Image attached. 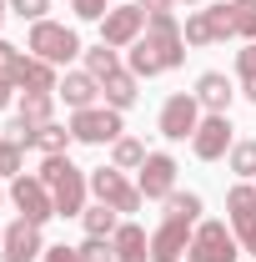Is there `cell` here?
Instances as JSON below:
<instances>
[{
	"mask_svg": "<svg viewBox=\"0 0 256 262\" xmlns=\"http://www.w3.org/2000/svg\"><path fill=\"white\" fill-rule=\"evenodd\" d=\"M181 61H186V35H181V20H176L171 10L146 15V35L131 46L126 71L136 76V81H151V76H161V71H176Z\"/></svg>",
	"mask_w": 256,
	"mask_h": 262,
	"instance_id": "cell-1",
	"label": "cell"
},
{
	"mask_svg": "<svg viewBox=\"0 0 256 262\" xmlns=\"http://www.w3.org/2000/svg\"><path fill=\"white\" fill-rule=\"evenodd\" d=\"M50 196H56V217H81L86 212V192H91V177L81 171V166L70 162V157H45L40 171H35Z\"/></svg>",
	"mask_w": 256,
	"mask_h": 262,
	"instance_id": "cell-2",
	"label": "cell"
},
{
	"mask_svg": "<svg viewBox=\"0 0 256 262\" xmlns=\"http://www.w3.org/2000/svg\"><path fill=\"white\" fill-rule=\"evenodd\" d=\"M25 51H31L35 61H50V66H70L75 56H86V46H81V35L61 26V20H35L31 35H25Z\"/></svg>",
	"mask_w": 256,
	"mask_h": 262,
	"instance_id": "cell-3",
	"label": "cell"
},
{
	"mask_svg": "<svg viewBox=\"0 0 256 262\" xmlns=\"http://www.w3.org/2000/svg\"><path fill=\"white\" fill-rule=\"evenodd\" d=\"M70 136L86 146H106V141L126 136V121L116 106H86V111H70Z\"/></svg>",
	"mask_w": 256,
	"mask_h": 262,
	"instance_id": "cell-4",
	"label": "cell"
},
{
	"mask_svg": "<svg viewBox=\"0 0 256 262\" xmlns=\"http://www.w3.org/2000/svg\"><path fill=\"white\" fill-rule=\"evenodd\" d=\"M236 257H241V242L226 222H196L186 262H236Z\"/></svg>",
	"mask_w": 256,
	"mask_h": 262,
	"instance_id": "cell-5",
	"label": "cell"
},
{
	"mask_svg": "<svg viewBox=\"0 0 256 262\" xmlns=\"http://www.w3.org/2000/svg\"><path fill=\"white\" fill-rule=\"evenodd\" d=\"M91 196L96 202H106V207H116L121 217H131V212H141V187H131L126 182V171L121 166H96L91 171Z\"/></svg>",
	"mask_w": 256,
	"mask_h": 262,
	"instance_id": "cell-6",
	"label": "cell"
},
{
	"mask_svg": "<svg viewBox=\"0 0 256 262\" xmlns=\"http://www.w3.org/2000/svg\"><path fill=\"white\" fill-rule=\"evenodd\" d=\"M10 202H15V212L25 217V222H35V227H45L50 217H56V196H50V187L40 182V177H10Z\"/></svg>",
	"mask_w": 256,
	"mask_h": 262,
	"instance_id": "cell-7",
	"label": "cell"
},
{
	"mask_svg": "<svg viewBox=\"0 0 256 262\" xmlns=\"http://www.w3.org/2000/svg\"><path fill=\"white\" fill-rule=\"evenodd\" d=\"M196 126H201V101H196V91L166 96V106H161V136L166 141H191Z\"/></svg>",
	"mask_w": 256,
	"mask_h": 262,
	"instance_id": "cell-8",
	"label": "cell"
},
{
	"mask_svg": "<svg viewBox=\"0 0 256 262\" xmlns=\"http://www.w3.org/2000/svg\"><path fill=\"white\" fill-rule=\"evenodd\" d=\"M231 131H236V126H231L226 111H206L201 126H196V136H191V151L201 157V162H221V157H231V146H236Z\"/></svg>",
	"mask_w": 256,
	"mask_h": 262,
	"instance_id": "cell-9",
	"label": "cell"
},
{
	"mask_svg": "<svg viewBox=\"0 0 256 262\" xmlns=\"http://www.w3.org/2000/svg\"><path fill=\"white\" fill-rule=\"evenodd\" d=\"M141 35H146V10L141 5H111V15L100 20V40L116 46V51H131Z\"/></svg>",
	"mask_w": 256,
	"mask_h": 262,
	"instance_id": "cell-10",
	"label": "cell"
},
{
	"mask_svg": "<svg viewBox=\"0 0 256 262\" xmlns=\"http://www.w3.org/2000/svg\"><path fill=\"white\" fill-rule=\"evenodd\" d=\"M136 187H141L146 202H166V196L176 192V157L171 151H151L141 162V171H136Z\"/></svg>",
	"mask_w": 256,
	"mask_h": 262,
	"instance_id": "cell-11",
	"label": "cell"
},
{
	"mask_svg": "<svg viewBox=\"0 0 256 262\" xmlns=\"http://www.w3.org/2000/svg\"><path fill=\"white\" fill-rule=\"evenodd\" d=\"M0 257L5 262H35L45 257V242H40V227L25 222V217H15L10 227H5V242H0Z\"/></svg>",
	"mask_w": 256,
	"mask_h": 262,
	"instance_id": "cell-12",
	"label": "cell"
},
{
	"mask_svg": "<svg viewBox=\"0 0 256 262\" xmlns=\"http://www.w3.org/2000/svg\"><path fill=\"white\" fill-rule=\"evenodd\" d=\"M191 222H161L156 232H151V262H181L186 252H191Z\"/></svg>",
	"mask_w": 256,
	"mask_h": 262,
	"instance_id": "cell-13",
	"label": "cell"
},
{
	"mask_svg": "<svg viewBox=\"0 0 256 262\" xmlns=\"http://www.w3.org/2000/svg\"><path fill=\"white\" fill-rule=\"evenodd\" d=\"M56 96H65V106H70V111H86V106H96L100 81L91 76V71H65L61 86H56Z\"/></svg>",
	"mask_w": 256,
	"mask_h": 262,
	"instance_id": "cell-14",
	"label": "cell"
},
{
	"mask_svg": "<svg viewBox=\"0 0 256 262\" xmlns=\"http://www.w3.org/2000/svg\"><path fill=\"white\" fill-rule=\"evenodd\" d=\"M196 101H201V111H231L236 86L226 81L221 71H201V76H196Z\"/></svg>",
	"mask_w": 256,
	"mask_h": 262,
	"instance_id": "cell-15",
	"label": "cell"
},
{
	"mask_svg": "<svg viewBox=\"0 0 256 262\" xmlns=\"http://www.w3.org/2000/svg\"><path fill=\"white\" fill-rule=\"evenodd\" d=\"M111 247H116V262H151V237H146L141 222H121Z\"/></svg>",
	"mask_w": 256,
	"mask_h": 262,
	"instance_id": "cell-16",
	"label": "cell"
},
{
	"mask_svg": "<svg viewBox=\"0 0 256 262\" xmlns=\"http://www.w3.org/2000/svg\"><path fill=\"white\" fill-rule=\"evenodd\" d=\"M56 71H61V66L25 56L20 71H15V86H20V91H50V96H56V86H61V76H56Z\"/></svg>",
	"mask_w": 256,
	"mask_h": 262,
	"instance_id": "cell-17",
	"label": "cell"
},
{
	"mask_svg": "<svg viewBox=\"0 0 256 262\" xmlns=\"http://www.w3.org/2000/svg\"><path fill=\"white\" fill-rule=\"evenodd\" d=\"M100 96H106V106H116V111H131L136 96H141V81H136L131 71H116V76L100 81Z\"/></svg>",
	"mask_w": 256,
	"mask_h": 262,
	"instance_id": "cell-18",
	"label": "cell"
},
{
	"mask_svg": "<svg viewBox=\"0 0 256 262\" xmlns=\"http://www.w3.org/2000/svg\"><path fill=\"white\" fill-rule=\"evenodd\" d=\"M70 126H56V121H45V126H35V146L31 151H40V157H65L70 151Z\"/></svg>",
	"mask_w": 256,
	"mask_h": 262,
	"instance_id": "cell-19",
	"label": "cell"
},
{
	"mask_svg": "<svg viewBox=\"0 0 256 262\" xmlns=\"http://www.w3.org/2000/svg\"><path fill=\"white\" fill-rule=\"evenodd\" d=\"M81 222H86V237H116L121 212H116V207H106V202H96V207H86V212H81Z\"/></svg>",
	"mask_w": 256,
	"mask_h": 262,
	"instance_id": "cell-20",
	"label": "cell"
},
{
	"mask_svg": "<svg viewBox=\"0 0 256 262\" xmlns=\"http://www.w3.org/2000/svg\"><path fill=\"white\" fill-rule=\"evenodd\" d=\"M151 151H146V141H136V136H121V141H111V166H121V171H141Z\"/></svg>",
	"mask_w": 256,
	"mask_h": 262,
	"instance_id": "cell-21",
	"label": "cell"
},
{
	"mask_svg": "<svg viewBox=\"0 0 256 262\" xmlns=\"http://www.w3.org/2000/svg\"><path fill=\"white\" fill-rule=\"evenodd\" d=\"M86 71H91L96 81H106V76H116V71H126V66H121V51H116V46H106V40H100V46L86 51Z\"/></svg>",
	"mask_w": 256,
	"mask_h": 262,
	"instance_id": "cell-22",
	"label": "cell"
},
{
	"mask_svg": "<svg viewBox=\"0 0 256 262\" xmlns=\"http://www.w3.org/2000/svg\"><path fill=\"white\" fill-rule=\"evenodd\" d=\"M201 212H206V207H201V196L196 192H171L166 196V217H171V222H201Z\"/></svg>",
	"mask_w": 256,
	"mask_h": 262,
	"instance_id": "cell-23",
	"label": "cell"
},
{
	"mask_svg": "<svg viewBox=\"0 0 256 262\" xmlns=\"http://www.w3.org/2000/svg\"><path fill=\"white\" fill-rule=\"evenodd\" d=\"M50 111H56V96H50V91H20V116H25L31 126H45Z\"/></svg>",
	"mask_w": 256,
	"mask_h": 262,
	"instance_id": "cell-24",
	"label": "cell"
},
{
	"mask_svg": "<svg viewBox=\"0 0 256 262\" xmlns=\"http://www.w3.org/2000/svg\"><path fill=\"white\" fill-rule=\"evenodd\" d=\"M181 35H186V46H216L211 10H191V15H186V26H181Z\"/></svg>",
	"mask_w": 256,
	"mask_h": 262,
	"instance_id": "cell-25",
	"label": "cell"
},
{
	"mask_svg": "<svg viewBox=\"0 0 256 262\" xmlns=\"http://www.w3.org/2000/svg\"><path fill=\"white\" fill-rule=\"evenodd\" d=\"M226 212H231V222L256 212V187H251V182H236V187L226 192Z\"/></svg>",
	"mask_w": 256,
	"mask_h": 262,
	"instance_id": "cell-26",
	"label": "cell"
},
{
	"mask_svg": "<svg viewBox=\"0 0 256 262\" xmlns=\"http://www.w3.org/2000/svg\"><path fill=\"white\" fill-rule=\"evenodd\" d=\"M226 10H231V26H236V35L256 40V0H226Z\"/></svg>",
	"mask_w": 256,
	"mask_h": 262,
	"instance_id": "cell-27",
	"label": "cell"
},
{
	"mask_svg": "<svg viewBox=\"0 0 256 262\" xmlns=\"http://www.w3.org/2000/svg\"><path fill=\"white\" fill-rule=\"evenodd\" d=\"M226 162H231V171H236L241 182H251V177H256V141H236Z\"/></svg>",
	"mask_w": 256,
	"mask_h": 262,
	"instance_id": "cell-28",
	"label": "cell"
},
{
	"mask_svg": "<svg viewBox=\"0 0 256 262\" xmlns=\"http://www.w3.org/2000/svg\"><path fill=\"white\" fill-rule=\"evenodd\" d=\"M75 252H81V262H116V247H111V237H86Z\"/></svg>",
	"mask_w": 256,
	"mask_h": 262,
	"instance_id": "cell-29",
	"label": "cell"
},
{
	"mask_svg": "<svg viewBox=\"0 0 256 262\" xmlns=\"http://www.w3.org/2000/svg\"><path fill=\"white\" fill-rule=\"evenodd\" d=\"M20 162H25V146H15L10 136H0V177H20Z\"/></svg>",
	"mask_w": 256,
	"mask_h": 262,
	"instance_id": "cell-30",
	"label": "cell"
},
{
	"mask_svg": "<svg viewBox=\"0 0 256 262\" xmlns=\"http://www.w3.org/2000/svg\"><path fill=\"white\" fill-rule=\"evenodd\" d=\"M20 61H25V51H20V46H10V40H0V81H15Z\"/></svg>",
	"mask_w": 256,
	"mask_h": 262,
	"instance_id": "cell-31",
	"label": "cell"
},
{
	"mask_svg": "<svg viewBox=\"0 0 256 262\" xmlns=\"http://www.w3.org/2000/svg\"><path fill=\"white\" fill-rule=\"evenodd\" d=\"M231 232H236L241 252H251V257H256V212H251V217H236V222H231Z\"/></svg>",
	"mask_w": 256,
	"mask_h": 262,
	"instance_id": "cell-32",
	"label": "cell"
},
{
	"mask_svg": "<svg viewBox=\"0 0 256 262\" xmlns=\"http://www.w3.org/2000/svg\"><path fill=\"white\" fill-rule=\"evenodd\" d=\"M10 10H15V15H20V20H45V10H50V0H10Z\"/></svg>",
	"mask_w": 256,
	"mask_h": 262,
	"instance_id": "cell-33",
	"label": "cell"
},
{
	"mask_svg": "<svg viewBox=\"0 0 256 262\" xmlns=\"http://www.w3.org/2000/svg\"><path fill=\"white\" fill-rule=\"evenodd\" d=\"M70 10H75L81 20H106V15H111L106 0H70Z\"/></svg>",
	"mask_w": 256,
	"mask_h": 262,
	"instance_id": "cell-34",
	"label": "cell"
},
{
	"mask_svg": "<svg viewBox=\"0 0 256 262\" xmlns=\"http://www.w3.org/2000/svg\"><path fill=\"white\" fill-rule=\"evenodd\" d=\"M236 76H241V81H251V76H256V40H246V46L236 51Z\"/></svg>",
	"mask_w": 256,
	"mask_h": 262,
	"instance_id": "cell-35",
	"label": "cell"
},
{
	"mask_svg": "<svg viewBox=\"0 0 256 262\" xmlns=\"http://www.w3.org/2000/svg\"><path fill=\"white\" fill-rule=\"evenodd\" d=\"M45 262H81V252H75V247H45Z\"/></svg>",
	"mask_w": 256,
	"mask_h": 262,
	"instance_id": "cell-36",
	"label": "cell"
},
{
	"mask_svg": "<svg viewBox=\"0 0 256 262\" xmlns=\"http://www.w3.org/2000/svg\"><path fill=\"white\" fill-rule=\"evenodd\" d=\"M136 5H141V10H146V15H156V10H171V5H176V0H136Z\"/></svg>",
	"mask_w": 256,
	"mask_h": 262,
	"instance_id": "cell-37",
	"label": "cell"
},
{
	"mask_svg": "<svg viewBox=\"0 0 256 262\" xmlns=\"http://www.w3.org/2000/svg\"><path fill=\"white\" fill-rule=\"evenodd\" d=\"M15 91H20V86H15V81H0V111H5V106H10V101H15Z\"/></svg>",
	"mask_w": 256,
	"mask_h": 262,
	"instance_id": "cell-38",
	"label": "cell"
},
{
	"mask_svg": "<svg viewBox=\"0 0 256 262\" xmlns=\"http://www.w3.org/2000/svg\"><path fill=\"white\" fill-rule=\"evenodd\" d=\"M241 96H246V101L256 106V76H251V81H241Z\"/></svg>",
	"mask_w": 256,
	"mask_h": 262,
	"instance_id": "cell-39",
	"label": "cell"
},
{
	"mask_svg": "<svg viewBox=\"0 0 256 262\" xmlns=\"http://www.w3.org/2000/svg\"><path fill=\"white\" fill-rule=\"evenodd\" d=\"M5 10H10V0H0V20H5Z\"/></svg>",
	"mask_w": 256,
	"mask_h": 262,
	"instance_id": "cell-40",
	"label": "cell"
},
{
	"mask_svg": "<svg viewBox=\"0 0 256 262\" xmlns=\"http://www.w3.org/2000/svg\"><path fill=\"white\" fill-rule=\"evenodd\" d=\"M176 5H201V0H176Z\"/></svg>",
	"mask_w": 256,
	"mask_h": 262,
	"instance_id": "cell-41",
	"label": "cell"
},
{
	"mask_svg": "<svg viewBox=\"0 0 256 262\" xmlns=\"http://www.w3.org/2000/svg\"><path fill=\"white\" fill-rule=\"evenodd\" d=\"M5 196H10V192H5V187H0V202H5Z\"/></svg>",
	"mask_w": 256,
	"mask_h": 262,
	"instance_id": "cell-42",
	"label": "cell"
},
{
	"mask_svg": "<svg viewBox=\"0 0 256 262\" xmlns=\"http://www.w3.org/2000/svg\"><path fill=\"white\" fill-rule=\"evenodd\" d=\"M0 242H5V227H0Z\"/></svg>",
	"mask_w": 256,
	"mask_h": 262,
	"instance_id": "cell-43",
	"label": "cell"
}]
</instances>
